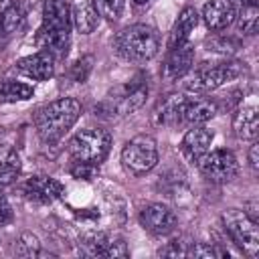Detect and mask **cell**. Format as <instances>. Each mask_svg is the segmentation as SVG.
I'll return each instance as SVG.
<instances>
[{
	"label": "cell",
	"instance_id": "1",
	"mask_svg": "<svg viewBox=\"0 0 259 259\" xmlns=\"http://www.w3.org/2000/svg\"><path fill=\"white\" fill-rule=\"evenodd\" d=\"M71 6L67 0H45L42 22L36 32L40 51L51 53L55 59L65 57L71 45Z\"/></svg>",
	"mask_w": 259,
	"mask_h": 259
},
{
	"label": "cell",
	"instance_id": "2",
	"mask_svg": "<svg viewBox=\"0 0 259 259\" xmlns=\"http://www.w3.org/2000/svg\"><path fill=\"white\" fill-rule=\"evenodd\" d=\"M79 115H81L79 101L73 97H61L36 109L34 125L45 144H55L75 125Z\"/></svg>",
	"mask_w": 259,
	"mask_h": 259
},
{
	"label": "cell",
	"instance_id": "3",
	"mask_svg": "<svg viewBox=\"0 0 259 259\" xmlns=\"http://www.w3.org/2000/svg\"><path fill=\"white\" fill-rule=\"evenodd\" d=\"M113 49L117 55L132 63H146L158 55L160 34L148 24H130L115 34Z\"/></svg>",
	"mask_w": 259,
	"mask_h": 259
},
{
	"label": "cell",
	"instance_id": "4",
	"mask_svg": "<svg viewBox=\"0 0 259 259\" xmlns=\"http://www.w3.org/2000/svg\"><path fill=\"white\" fill-rule=\"evenodd\" d=\"M111 148V134L101 127H85L69 140V156L73 162H87L99 166Z\"/></svg>",
	"mask_w": 259,
	"mask_h": 259
},
{
	"label": "cell",
	"instance_id": "5",
	"mask_svg": "<svg viewBox=\"0 0 259 259\" xmlns=\"http://www.w3.org/2000/svg\"><path fill=\"white\" fill-rule=\"evenodd\" d=\"M223 227L229 233L231 241L249 257L259 255V227L245 210L229 208L223 212Z\"/></svg>",
	"mask_w": 259,
	"mask_h": 259
},
{
	"label": "cell",
	"instance_id": "6",
	"mask_svg": "<svg viewBox=\"0 0 259 259\" xmlns=\"http://www.w3.org/2000/svg\"><path fill=\"white\" fill-rule=\"evenodd\" d=\"M121 164L134 176H142V174L150 172L158 164L156 140L148 134H140V136L132 138L130 142H125V146L121 150Z\"/></svg>",
	"mask_w": 259,
	"mask_h": 259
},
{
	"label": "cell",
	"instance_id": "7",
	"mask_svg": "<svg viewBox=\"0 0 259 259\" xmlns=\"http://www.w3.org/2000/svg\"><path fill=\"white\" fill-rule=\"evenodd\" d=\"M243 71L245 69L241 67V63H235V61H227V63H219V65H212V67L198 69L186 81V91L194 93V95L210 93V91L223 87L225 83L237 79Z\"/></svg>",
	"mask_w": 259,
	"mask_h": 259
},
{
	"label": "cell",
	"instance_id": "8",
	"mask_svg": "<svg viewBox=\"0 0 259 259\" xmlns=\"http://www.w3.org/2000/svg\"><path fill=\"white\" fill-rule=\"evenodd\" d=\"M198 168H200L202 176L210 182H229L237 176L239 162H237V156L231 150L217 148L212 152H206L198 160Z\"/></svg>",
	"mask_w": 259,
	"mask_h": 259
},
{
	"label": "cell",
	"instance_id": "9",
	"mask_svg": "<svg viewBox=\"0 0 259 259\" xmlns=\"http://www.w3.org/2000/svg\"><path fill=\"white\" fill-rule=\"evenodd\" d=\"M140 223L142 227L152 233V235H170L174 229H176V223H178V217L176 212L168 206V204H162V202H152L148 206L142 208L140 212Z\"/></svg>",
	"mask_w": 259,
	"mask_h": 259
},
{
	"label": "cell",
	"instance_id": "10",
	"mask_svg": "<svg viewBox=\"0 0 259 259\" xmlns=\"http://www.w3.org/2000/svg\"><path fill=\"white\" fill-rule=\"evenodd\" d=\"M83 253L93 257H127V245L119 237H107L103 233H91L83 239Z\"/></svg>",
	"mask_w": 259,
	"mask_h": 259
},
{
	"label": "cell",
	"instance_id": "11",
	"mask_svg": "<svg viewBox=\"0 0 259 259\" xmlns=\"http://www.w3.org/2000/svg\"><path fill=\"white\" fill-rule=\"evenodd\" d=\"M212 130H208L206 125H194L192 130H188L182 138V144H180V152L182 156L192 162V164H198V160L210 150V144H212Z\"/></svg>",
	"mask_w": 259,
	"mask_h": 259
},
{
	"label": "cell",
	"instance_id": "12",
	"mask_svg": "<svg viewBox=\"0 0 259 259\" xmlns=\"http://www.w3.org/2000/svg\"><path fill=\"white\" fill-rule=\"evenodd\" d=\"M192 61H194V47L190 42L172 47L170 53H168V57H166V61H164L162 77L166 81H176V79L184 77L190 71Z\"/></svg>",
	"mask_w": 259,
	"mask_h": 259
},
{
	"label": "cell",
	"instance_id": "13",
	"mask_svg": "<svg viewBox=\"0 0 259 259\" xmlns=\"http://www.w3.org/2000/svg\"><path fill=\"white\" fill-rule=\"evenodd\" d=\"M24 194L34 200V202H42V204H49V202H55L57 198H61L65 194V186L57 180V178H51V176H30L24 184Z\"/></svg>",
	"mask_w": 259,
	"mask_h": 259
},
{
	"label": "cell",
	"instance_id": "14",
	"mask_svg": "<svg viewBox=\"0 0 259 259\" xmlns=\"http://www.w3.org/2000/svg\"><path fill=\"white\" fill-rule=\"evenodd\" d=\"M16 71L34 81H47L55 75V57L47 51L28 55L16 63Z\"/></svg>",
	"mask_w": 259,
	"mask_h": 259
},
{
	"label": "cell",
	"instance_id": "15",
	"mask_svg": "<svg viewBox=\"0 0 259 259\" xmlns=\"http://www.w3.org/2000/svg\"><path fill=\"white\" fill-rule=\"evenodd\" d=\"M146 97H148V81L144 77H136L134 83L123 87L119 97H115L111 111H115L117 115H127L132 111L140 109L144 105Z\"/></svg>",
	"mask_w": 259,
	"mask_h": 259
},
{
	"label": "cell",
	"instance_id": "16",
	"mask_svg": "<svg viewBox=\"0 0 259 259\" xmlns=\"http://www.w3.org/2000/svg\"><path fill=\"white\" fill-rule=\"evenodd\" d=\"M235 6L229 0H208L202 8V18L210 30H225L235 22Z\"/></svg>",
	"mask_w": 259,
	"mask_h": 259
},
{
	"label": "cell",
	"instance_id": "17",
	"mask_svg": "<svg viewBox=\"0 0 259 259\" xmlns=\"http://www.w3.org/2000/svg\"><path fill=\"white\" fill-rule=\"evenodd\" d=\"M217 103L208 97H200V95H194V97H186L184 101V109H182V121L186 123H204L208 119H212L217 115Z\"/></svg>",
	"mask_w": 259,
	"mask_h": 259
},
{
	"label": "cell",
	"instance_id": "18",
	"mask_svg": "<svg viewBox=\"0 0 259 259\" xmlns=\"http://www.w3.org/2000/svg\"><path fill=\"white\" fill-rule=\"evenodd\" d=\"M233 130L239 140H255L259 132V115L255 103L241 105L233 115Z\"/></svg>",
	"mask_w": 259,
	"mask_h": 259
},
{
	"label": "cell",
	"instance_id": "19",
	"mask_svg": "<svg viewBox=\"0 0 259 259\" xmlns=\"http://www.w3.org/2000/svg\"><path fill=\"white\" fill-rule=\"evenodd\" d=\"M186 97L182 93H170L166 95L158 107L154 109V121L158 125H176L182 121V109H184Z\"/></svg>",
	"mask_w": 259,
	"mask_h": 259
},
{
	"label": "cell",
	"instance_id": "20",
	"mask_svg": "<svg viewBox=\"0 0 259 259\" xmlns=\"http://www.w3.org/2000/svg\"><path fill=\"white\" fill-rule=\"evenodd\" d=\"M71 22L81 34H89L99 24V12L93 0H77L71 6Z\"/></svg>",
	"mask_w": 259,
	"mask_h": 259
},
{
	"label": "cell",
	"instance_id": "21",
	"mask_svg": "<svg viewBox=\"0 0 259 259\" xmlns=\"http://www.w3.org/2000/svg\"><path fill=\"white\" fill-rule=\"evenodd\" d=\"M196 24H198V14H196V10H194L192 6L182 8L180 14H178V18H176V22H174V26H172V30H170L168 47L172 49V47H178V45L188 42V38H190L192 30L196 28Z\"/></svg>",
	"mask_w": 259,
	"mask_h": 259
},
{
	"label": "cell",
	"instance_id": "22",
	"mask_svg": "<svg viewBox=\"0 0 259 259\" xmlns=\"http://www.w3.org/2000/svg\"><path fill=\"white\" fill-rule=\"evenodd\" d=\"M24 22V8L18 2H10L6 4V8L0 12V28L6 36H10L12 32L20 30Z\"/></svg>",
	"mask_w": 259,
	"mask_h": 259
},
{
	"label": "cell",
	"instance_id": "23",
	"mask_svg": "<svg viewBox=\"0 0 259 259\" xmlns=\"http://www.w3.org/2000/svg\"><path fill=\"white\" fill-rule=\"evenodd\" d=\"M34 95V89L20 81H4L0 83V101L2 103H16L26 101Z\"/></svg>",
	"mask_w": 259,
	"mask_h": 259
},
{
	"label": "cell",
	"instance_id": "24",
	"mask_svg": "<svg viewBox=\"0 0 259 259\" xmlns=\"http://www.w3.org/2000/svg\"><path fill=\"white\" fill-rule=\"evenodd\" d=\"M235 18H239V30L243 34H255L257 32V24H259V10L255 2L243 4L239 14H235Z\"/></svg>",
	"mask_w": 259,
	"mask_h": 259
},
{
	"label": "cell",
	"instance_id": "25",
	"mask_svg": "<svg viewBox=\"0 0 259 259\" xmlns=\"http://www.w3.org/2000/svg\"><path fill=\"white\" fill-rule=\"evenodd\" d=\"M18 174H20V160L14 152H10L0 160V188L12 184L18 178Z\"/></svg>",
	"mask_w": 259,
	"mask_h": 259
},
{
	"label": "cell",
	"instance_id": "26",
	"mask_svg": "<svg viewBox=\"0 0 259 259\" xmlns=\"http://www.w3.org/2000/svg\"><path fill=\"white\" fill-rule=\"evenodd\" d=\"M14 251H16V255H20V257H34V255H38V251H40V243H38L36 235H32V233H22V235L18 237L16 245H14Z\"/></svg>",
	"mask_w": 259,
	"mask_h": 259
},
{
	"label": "cell",
	"instance_id": "27",
	"mask_svg": "<svg viewBox=\"0 0 259 259\" xmlns=\"http://www.w3.org/2000/svg\"><path fill=\"white\" fill-rule=\"evenodd\" d=\"M99 16L107 18V20H117L123 12V4L125 0H93Z\"/></svg>",
	"mask_w": 259,
	"mask_h": 259
},
{
	"label": "cell",
	"instance_id": "28",
	"mask_svg": "<svg viewBox=\"0 0 259 259\" xmlns=\"http://www.w3.org/2000/svg\"><path fill=\"white\" fill-rule=\"evenodd\" d=\"M188 249H190V243H184L182 239H174L166 247H162L158 251V255H164V257H188Z\"/></svg>",
	"mask_w": 259,
	"mask_h": 259
},
{
	"label": "cell",
	"instance_id": "29",
	"mask_svg": "<svg viewBox=\"0 0 259 259\" xmlns=\"http://www.w3.org/2000/svg\"><path fill=\"white\" fill-rule=\"evenodd\" d=\"M97 168L95 164H87V162H73L71 164V174L75 178H81V180H91L95 174H97Z\"/></svg>",
	"mask_w": 259,
	"mask_h": 259
},
{
	"label": "cell",
	"instance_id": "30",
	"mask_svg": "<svg viewBox=\"0 0 259 259\" xmlns=\"http://www.w3.org/2000/svg\"><path fill=\"white\" fill-rule=\"evenodd\" d=\"M12 221V206L8 202V198L0 192V227L2 225H8Z\"/></svg>",
	"mask_w": 259,
	"mask_h": 259
},
{
	"label": "cell",
	"instance_id": "31",
	"mask_svg": "<svg viewBox=\"0 0 259 259\" xmlns=\"http://www.w3.org/2000/svg\"><path fill=\"white\" fill-rule=\"evenodd\" d=\"M257 152H259V146H257V142H253L251 144V148H249V166L253 168V170H257L259 168V156H257Z\"/></svg>",
	"mask_w": 259,
	"mask_h": 259
},
{
	"label": "cell",
	"instance_id": "32",
	"mask_svg": "<svg viewBox=\"0 0 259 259\" xmlns=\"http://www.w3.org/2000/svg\"><path fill=\"white\" fill-rule=\"evenodd\" d=\"M130 2H132V6H134V8H140V10H142V8H148L154 0H130Z\"/></svg>",
	"mask_w": 259,
	"mask_h": 259
},
{
	"label": "cell",
	"instance_id": "33",
	"mask_svg": "<svg viewBox=\"0 0 259 259\" xmlns=\"http://www.w3.org/2000/svg\"><path fill=\"white\" fill-rule=\"evenodd\" d=\"M229 2H231V4H235V2H239V4L243 6V4H249V2H255V0H229Z\"/></svg>",
	"mask_w": 259,
	"mask_h": 259
},
{
	"label": "cell",
	"instance_id": "34",
	"mask_svg": "<svg viewBox=\"0 0 259 259\" xmlns=\"http://www.w3.org/2000/svg\"><path fill=\"white\" fill-rule=\"evenodd\" d=\"M6 8V0H0V12Z\"/></svg>",
	"mask_w": 259,
	"mask_h": 259
}]
</instances>
